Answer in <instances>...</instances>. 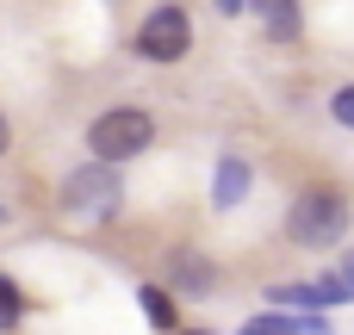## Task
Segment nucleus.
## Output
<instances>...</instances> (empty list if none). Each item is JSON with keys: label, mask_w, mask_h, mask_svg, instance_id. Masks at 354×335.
Returning <instances> with one entry per match:
<instances>
[{"label": "nucleus", "mask_w": 354, "mask_h": 335, "mask_svg": "<svg viewBox=\"0 0 354 335\" xmlns=\"http://www.w3.org/2000/svg\"><path fill=\"white\" fill-rule=\"evenodd\" d=\"M243 335H299V323H286V317H255V323H243Z\"/></svg>", "instance_id": "nucleus-11"}, {"label": "nucleus", "mask_w": 354, "mask_h": 335, "mask_svg": "<svg viewBox=\"0 0 354 335\" xmlns=\"http://www.w3.org/2000/svg\"><path fill=\"white\" fill-rule=\"evenodd\" d=\"M62 199H68V211H93V218H106V211L118 205V174H112V162L75 168L68 186H62Z\"/></svg>", "instance_id": "nucleus-4"}, {"label": "nucleus", "mask_w": 354, "mask_h": 335, "mask_svg": "<svg viewBox=\"0 0 354 335\" xmlns=\"http://www.w3.org/2000/svg\"><path fill=\"white\" fill-rule=\"evenodd\" d=\"M6 143H12V131H6V118H0V155H6Z\"/></svg>", "instance_id": "nucleus-14"}, {"label": "nucleus", "mask_w": 354, "mask_h": 335, "mask_svg": "<svg viewBox=\"0 0 354 335\" xmlns=\"http://www.w3.org/2000/svg\"><path fill=\"white\" fill-rule=\"evenodd\" d=\"M330 112H336V124H348V131H354V87H342V93L330 99Z\"/></svg>", "instance_id": "nucleus-12"}, {"label": "nucleus", "mask_w": 354, "mask_h": 335, "mask_svg": "<svg viewBox=\"0 0 354 335\" xmlns=\"http://www.w3.org/2000/svg\"><path fill=\"white\" fill-rule=\"evenodd\" d=\"M19 317H25V298H19V286L0 274V329H12Z\"/></svg>", "instance_id": "nucleus-10"}, {"label": "nucleus", "mask_w": 354, "mask_h": 335, "mask_svg": "<svg viewBox=\"0 0 354 335\" xmlns=\"http://www.w3.org/2000/svg\"><path fill=\"white\" fill-rule=\"evenodd\" d=\"M212 280H218V274H212V261H199L193 249H174V286H180V292H193V298H199V292H212Z\"/></svg>", "instance_id": "nucleus-7"}, {"label": "nucleus", "mask_w": 354, "mask_h": 335, "mask_svg": "<svg viewBox=\"0 0 354 335\" xmlns=\"http://www.w3.org/2000/svg\"><path fill=\"white\" fill-rule=\"evenodd\" d=\"M317 305H354V255L336 267V274L317 280Z\"/></svg>", "instance_id": "nucleus-8"}, {"label": "nucleus", "mask_w": 354, "mask_h": 335, "mask_svg": "<svg viewBox=\"0 0 354 335\" xmlns=\"http://www.w3.org/2000/svg\"><path fill=\"white\" fill-rule=\"evenodd\" d=\"M243 6H255V19H261L268 37H280V44L299 37V0H243Z\"/></svg>", "instance_id": "nucleus-5"}, {"label": "nucleus", "mask_w": 354, "mask_h": 335, "mask_svg": "<svg viewBox=\"0 0 354 335\" xmlns=\"http://www.w3.org/2000/svg\"><path fill=\"white\" fill-rule=\"evenodd\" d=\"M218 12H243V0H218Z\"/></svg>", "instance_id": "nucleus-13"}, {"label": "nucleus", "mask_w": 354, "mask_h": 335, "mask_svg": "<svg viewBox=\"0 0 354 335\" xmlns=\"http://www.w3.org/2000/svg\"><path fill=\"white\" fill-rule=\"evenodd\" d=\"M149 137H156V118L137 112V106L100 112V118L87 124V149H93V162H131V155L149 149Z\"/></svg>", "instance_id": "nucleus-2"}, {"label": "nucleus", "mask_w": 354, "mask_h": 335, "mask_svg": "<svg viewBox=\"0 0 354 335\" xmlns=\"http://www.w3.org/2000/svg\"><path fill=\"white\" fill-rule=\"evenodd\" d=\"M342 230H348V199H342L336 186H311V193H299V199H292L286 236H292L299 249H336V242H342Z\"/></svg>", "instance_id": "nucleus-1"}, {"label": "nucleus", "mask_w": 354, "mask_h": 335, "mask_svg": "<svg viewBox=\"0 0 354 335\" xmlns=\"http://www.w3.org/2000/svg\"><path fill=\"white\" fill-rule=\"evenodd\" d=\"M193 50V19L180 12V6H156L143 25H137V56H149V62H180Z\"/></svg>", "instance_id": "nucleus-3"}, {"label": "nucleus", "mask_w": 354, "mask_h": 335, "mask_svg": "<svg viewBox=\"0 0 354 335\" xmlns=\"http://www.w3.org/2000/svg\"><path fill=\"white\" fill-rule=\"evenodd\" d=\"M243 193H249V162L224 155V162H218V180H212V205H218V211H224V205H243Z\"/></svg>", "instance_id": "nucleus-6"}, {"label": "nucleus", "mask_w": 354, "mask_h": 335, "mask_svg": "<svg viewBox=\"0 0 354 335\" xmlns=\"http://www.w3.org/2000/svg\"><path fill=\"white\" fill-rule=\"evenodd\" d=\"M143 311H149V323H156V329H168V323H174V305H168V292H162V286H143Z\"/></svg>", "instance_id": "nucleus-9"}]
</instances>
